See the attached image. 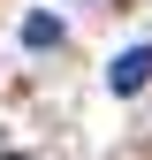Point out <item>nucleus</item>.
Wrapping results in <instances>:
<instances>
[{
  "instance_id": "nucleus-1",
  "label": "nucleus",
  "mask_w": 152,
  "mask_h": 160,
  "mask_svg": "<svg viewBox=\"0 0 152 160\" xmlns=\"http://www.w3.org/2000/svg\"><path fill=\"white\" fill-rule=\"evenodd\" d=\"M107 84L122 92V99H129V92H145V84H152V46H129V53H114Z\"/></svg>"
},
{
  "instance_id": "nucleus-2",
  "label": "nucleus",
  "mask_w": 152,
  "mask_h": 160,
  "mask_svg": "<svg viewBox=\"0 0 152 160\" xmlns=\"http://www.w3.org/2000/svg\"><path fill=\"white\" fill-rule=\"evenodd\" d=\"M23 46H38V53H46V46H61V15H46V8L23 15Z\"/></svg>"
}]
</instances>
